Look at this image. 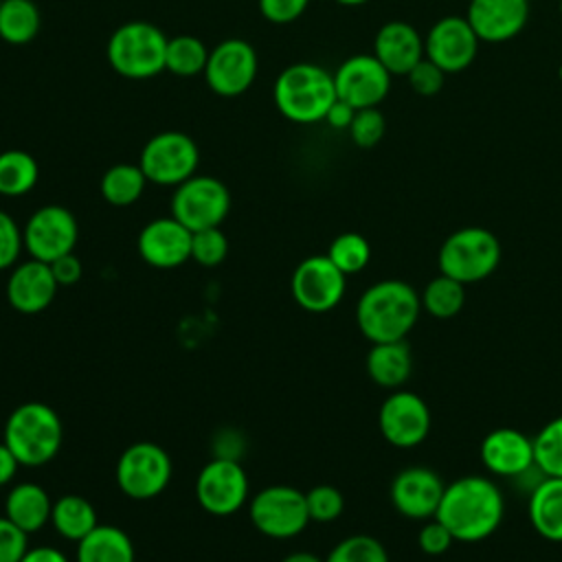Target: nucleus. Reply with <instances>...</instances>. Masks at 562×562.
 <instances>
[{
	"instance_id": "obj_10",
	"label": "nucleus",
	"mask_w": 562,
	"mask_h": 562,
	"mask_svg": "<svg viewBox=\"0 0 562 562\" xmlns=\"http://www.w3.org/2000/svg\"><path fill=\"white\" fill-rule=\"evenodd\" d=\"M171 479V459L165 448L151 441L127 446L116 461V483L134 501L158 496Z\"/></svg>"
},
{
	"instance_id": "obj_1",
	"label": "nucleus",
	"mask_w": 562,
	"mask_h": 562,
	"mask_svg": "<svg viewBox=\"0 0 562 562\" xmlns=\"http://www.w3.org/2000/svg\"><path fill=\"white\" fill-rule=\"evenodd\" d=\"M503 509V494L490 479L461 476L446 485L435 518L457 542H481L498 529Z\"/></svg>"
},
{
	"instance_id": "obj_51",
	"label": "nucleus",
	"mask_w": 562,
	"mask_h": 562,
	"mask_svg": "<svg viewBox=\"0 0 562 562\" xmlns=\"http://www.w3.org/2000/svg\"><path fill=\"white\" fill-rule=\"evenodd\" d=\"M558 77L562 79V64H560V68H558Z\"/></svg>"
},
{
	"instance_id": "obj_49",
	"label": "nucleus",
	"mask_w": 562,
	"mask_h": 562,
	"mask_svg": "<svg viewBox=\"0 0 562 562\" xmlns=\"http://www.w3.org/2000/svg\"><path fill=\"white\" fill-rule=\"evenodd\" d=\"M281 562H325V560H321L316 553H312V551H294V553H290V555H285Z\"/></svg>"
},
{
	"instance_id": "obj_15",
	"label": "nucleus",
	"mask_w": 562,
	"mask_h": 562,
	"mask_svg": "<svg viewBox=\"0 0 562 562\" xmlns=\"http://www.w3.org/2000/svg\"><path fill=\"white\" fill-rule=\"evenodd\" d=\"M257 77V53L239 37L220 42L209 50L204 66V79L209 88L220 97H237L246 92Z\"/></svg>"
},
{
	"instance_id": "obj_48",
	"label": "nucleus",
	"mask_w": 562,
	"mask_h": 562,
	"mask_svg": "<svg viewBox=\"0 0 562 562\" xmlns=\"http://www.w3.org/2000/svg\"><path fill=\"white\" fill-rule=\"evenodd\" d=\"M20 562H68V558L59 549L42 544V547L26 549V553L22 555Z\"/></svg>"
},
{
	"instance_id": "obj_28",
	"label": "nucleus",
	"mask_w": 562,
	"mask_h": 562,
	"mask_svg": "<svg viewBox=\"0 0 562 562\" xmlns=\"http://www.w3.org/2000/svg\"><path fill=\"white\" fill-rule=\"evenodd\" d=\"M50 522L55 531L70 542H79L99 525L97 509L88 498L79 494H64L57 501H53Z\"/></svg>"
},
{
	"instance_id": "obj_32",
	"label": "nucleus",
	"mask_w": 562,
	"mask_h": 562,
	"mask_svg": "<svg viewBox=\"0 0 562 562\" xmlns=\"http://www.w3.org/2000/svg\"><path fill=\"white\" fill-rule=\"evenodd\" d=\"M209 59L206 44L195 35H173L167 40L165 70L178 77H195L204 72Z\"/></svg>"
},
{
	"instance_id": "obj_37",
	"label": "nucleus",
	"mask_w": 562,
	"mask_h": 562,
	"mask_svg": "<svg viewBox=\"0 0 562 562\" xmlns=\"http://www.w3.org/2000/svg\"><path fill=\"white\" fill-rule=\"evenodd\" d=\"M226 255H228V239L220 231V226L202 228L191 235V259L195 263L211 268L222 263Z\"/></svg>"
},
{
	"instance_id": "obj_38",
	"label": "nucleus",
	"mask_w": 562,
	"mask_h": 562,
	"mask_svg": "<svg viewBox=\"0 0 562 562\" xmlns=\"http://www.w3.org/2000/svg\"><path fill=\"white\" fill-rule=\"evenodd\" d=\"M305 503H307L310 520H314V522H331L345 509V498H342L340 490H336L334 485H325V483L314 485L305 494Z\"/></svg>"
},
{
	"instance_id": "obj_16",
	"label": "nucleus",
	"mask_w": 562,
	"mask_h": 562,
	"mask_svg": "<svg viewBox=\"0 0 562 562\" xmlns=\"http://www.w3.org/2000/svg\"><path fill=\"white\" fill-rule=\"evenodd\" d=\"M481 40L465 15H446L437 20L424 37V57L437 64L446 75L465 70L479 53Z\"/></svg>"
},
{
	"instance_id": "obj_35",
	"label": "nucleus",
	"mask_w": 562,
	"mask_h": 562,
	"mask_svg": "<svg viewBox=\"0 0 562 562\" xmlns=\"http://www.w3.org/2000/svg\"><path fill=\"white\" fill-rule=\"evenodd\" d=\"M327 257L342 274H356L369 263L371 246L360 233H340L329 244Z\"/></svg>"
},
{
	"instance_id": "obj_29",
	"label": "nucleus",
	"mask_w": 562,
	"mask_h": 562,
	"mask_svg": "<svg viewBox=\"0 0 562 562\" xmlns=\"http://www.w3.org/2000/svg\"><path fill=\"white\" fill-rule=\"evenodd\" d=\"M42 24L40 9L33 0H2L0 2V37L9 44L31 42Z\"/></svg>"
},
{
	"instance_id": "obj_20",
	"label": "nucleus",
	"mask_w": 562,
	"mask_h": 562,
	"mask_svg": "<svg viewBox=\"0 0 562 562\" xmlns=\"http://www.w3.org/2000/svg\"><path fill=\"white\" fill-rule=\"evenodd\" d=\"M529 18L527 0H470L465 20L476 37L487 44H501L516 37Z\"/></svg>"
},
{
	"instance_id": "obj_13",
	"label": "nucleus",
	"mask_w": 562,
	"mask_h": 562,
	"mask_svg": "<svg viewBox=\"0 0 562 562\" xmlns=\"http://www.w3.org/2000/svg\"><path fill=\"white\" fill-rule=\"evenodd\" d=\"M345 279L347 274L327 255H312L294 268L290 290L299 307L312 314H325L340 303L347 285Z\"/></svg>"
},
{
	"instance_id": "obj_54",
	"label": "nucleus",
	"mask_w": 562,
	"mask_h": 562,
	"mask_svg": "<svg viewBox=\"0 0 562 562\" xmlns=\"http://www.w3.org/2000/svg\"><path fill=\"white\" fill-rule=\"evenodd\" d=\"M0 2H2V0H0Z\"/></svg>"
},
{
	"instance_id": "obj_24",
	"label": "nucleus",
	"mask_w": 562,
	"mask_h": 562,
	"mask_svg": "<svg viewBox=\"0 0 562 562\" xmlns=\"http://www.w3.org/2000/svg\"><path fill=\"white\" fill-rule=\"evenodd\" d=\"M50 509L53 501L37 483L13 485L4 501V516L24 533L40 531L46 522H50Z\"/></svg>"
},
{
	"instance_id": "obj_42",
	"label": "nucleus",
	"mask_w": 562,
	"mask_h": 562,
	"mask_svg": "<svg viewBox=\"0 0 562 562\" xmlns=\"http://www.w3.org/2000/svg\"><path fill=\"white\" fill-rule=\"evenodd\" d=\"M29 549V533L0 516V562H20Z\"/></svg>"
},
{
	"instance_id": "obj_22",
	"label": "nucleus",
	"mask_w": 562,
	"mask_h": 562,
	"mask_svg": "<svg viewBox=\"0 0 562 562\" xmlns=\"http://www.w3.org/2000/svg\"><path fill=\"white\" fill-rule=\"evenodd\" d=\"M373 55L393 77H406L411 68L424 57V37L413 24L391 20L375 33Z\"/></svg>"
},
{
	"instance_id": "obj_33",
	"label": "nucleus",
	"mask_w": 562,
	"mask_h": 562,
	"mask_svg": "<svg viewBox=\"0 0 562 562\" xmlns=\"http://www.w3.org/2000/svg\"><path fill=\"white\" fill-rule=\"evenodd\" d=\"M465 303V290L463 283L448 274L435 277L422 294V305L424 310L435 316V318H452L459 314V310Z\"/></svg>"
},
{
	"instance_id": "obj_3",
	"label": "nucleus",
	"mask_w": 562,
	"mask_h": 562,
	"mask_svg": "<svg viewBox=\"0 0 562 562\" xmlns=\"http://www.w3.org/2000/svg\"><path fill=\"white\" fill-rule=\"evenodd\" d=\"M274 103L294 123H318L325 119L336 97L334 75L316 64H292L274 81Z\"/></svg>"
},
{
	"instance_id": "obj_21",
	"label": "nucleus",
	"mask_w": 562,
	"mask_h": 562,
	"mask_svg": "<svg viewBox=\"0 0 562 562\" xmlns=\"http://www.w3.org/2000/svg\"><path fill=\"white\" fill-rule=\"evenodd\" d=\"M57 288L59 283L50 270V263L29 259L9 272L7 299L9 305L20 314H40L53 303Z\"/></svg>"
},
{
	"instance_id": "obj_43",
	"label": "nucleus",
	"mask_w": 562,
	"mask_h": 562,
	"mask_svg": "<svg viewBox=\"0 0 562 562\" xmlns=\"http://www.w3.org/2000/svg\"><path fill=\"white\" fill-rule=\"evenodd\" d=\"M452 542H454L452 533H450L448 527H446L441 520H437V518H432L430 522H426V525L419 529V533H417V544H419V549H422L426 555H441V553H446V551L452 547Z\"/></svg>"
},
{
	"instance_id": "obj_25",
	"label": "nucleus",
	"mask_w": 562,
	"mask_h": 562,
	"mask_svg": "<svg viewBox=\"0 0 562 562\" xmlns=\"http://www.w3.org/2000/svg\"><path fill=\"white\" fill-rule=\"evenodd\" d=\"M529 520L533 529L551 542H562V479L547 476L529 498Z\"/></svg>"
},
{
	"instance_id": "obj_7",
	"label": "nucleus",
	"mask_w": 562,
	"mask_h": 562,
	"mask_svg": "<svg viewBox=\"0 0 562 562\" xmlns=\"http://www.w3.org/2000/svg\"><path fill=\"white\" fill-rule=\"evenodd\" d=\"M248 514L257 531L277 540L299 536L310 522L305 494L290 485L259 490L248 503Z\"/></svg>"
},
{
	"instance_id": "obj_50",
	"label": "nucleus",
	"mask_w": 562,
	"mask_h": 562,
	"mask_svg": "<svg viewBox=\"0 0 562 562\" xmlns=\"http://www.w3.org/2000/svg\"><path fill=\"white\" fill-rule=\"evenodd\" d=\"M334 2H338V4H342V7H360V4H367V2H371V0H334Z\"/></svg>"
},
{
	"instance_id": "obj_27",
	"label": "nucleus",
	"mask_w": 562,
	"mask_h": 562,
	"mask_svg": "<svg viewBox=\"0 0 562 562\" xmlns=\"http://www.w3.org/2000/svg\"><path fill=\"white\" fill-rule=\"evenodd\" d=\"M77 562H134L132 538L114 525H97L77 542Z\"/></svg>"
},
{
	"instance_id": "obj_47",
	"label": "nucleus",
	"mask_w": 562,
	"mask_h": 562,
	"mask_svg": "<svg viewBox=\"0 0 562 562\" xmlns=\"http://www.w3.org/2000/svg\"><path fill=\"white\" fill-rule=\"evenodd\" d=\"M18 468H20V461L15 459L11 448L4 441H0V487L13 481Z\"/></svg>"
},
{
	"instance_id": "obj_5",
	"label": "nucleus",
	"mask_w": 562,
	"mask_h": 562,
	"mask_svg": "<svg viewBox=\"0 0 562 562\" xmlns=\"http://www.w3.org/2000/svg\"><path fill=\"white\" fill-rule=\"evenodd\" d=\"M167 35L143 20L121 24L108 40L110 66L127 79H149L165 70Z\"/></svg>"
},
{
	"instance_id": "obj_46",
	"label": "nucleus",
	"mask_w": 562,
	"mask_h": 562,
	"mask_svg": "<svg viewBox=\"0 0 562 562\" xmlns=\"http://www.w3.org/2000/svg\"><path fill=\"white\" fill-rule=\"evenodd\" d=\"M353 114H356V108H351L349 103L336 99V101L331 103V108L327 110V114H325L323 121H325L329 127H334V130H349V125H351V121H353Z\"/></svg>"
},
{
	"instance_id": "obj_6",
	"label": "nucleus",
	"mask_w": 562,
	"mask_h": 562,
	"mask_svg": "<svg viewBox=\"0 0 562 562\" xmlns=\"http://www.w3.org/2000/svg\"><path fill=\"white\" fill-rule=\"evenodd\" d=\"M501 261L496 235L481 226H465L446 237L439 248V270L459 283L487 279Z\"/></svg>"
},
{
	"instance_id": "obj_31",
	"label": "nucleus",
	"mask_w": 562,
	"mask_h": 562,
	"mask_svg": "<svg viewBox=\"0 0 562 562\" xmlns=\"http://www.w3.org/2000/svg\"><path fill=\"white\" fill-rule=\"evenodd\" d=\"M37 178L40 167L29 151L7 149L0 154V195H24L35 187Z\"/></svg>"
},
{
	"instance_id": "obj_36",
	"label": "nucleus",
	"mask_w": 562,
	"mask_h": 562,
	"mask_svg": "<svg viewBox=\"0 0 562 562\" xmlns=\"http://www.w3.org/2000/svg\"><path fill=\"white\" fill-rule=\"evenodd\" d=\"M325 562H389V553L373 536L356 533L340 540Z\"/></svg>"
},
{
	"instance_id": "obj_30",
	"label": "nucleus",
	"mask_w": 562,
	"mask_h": 562,
	"mask_svg": "<svg viewBox=\"0 0 562 562\" xmlns=\"http://www.w3.org/2000/svg\"><path fill=\"white\" fill-rule=\"evenodd\" d=\"M147 182L140 165L119 162L103 173L101 195L112 206H130L143 195Z\"/></svg>"
},
{
	"instance_id": "obj_4",
	"label": "nucleus",
	"mask_w": 562,
	"mask_h": 562,
	"mask_svg": "<svg viewBox=\"0 0 562 562\" xmlns=\"http://www.w3.org/2000/svg\"><path fill=\"white\" fill-rule=\"evenodd\" d=\"M61 439V419L44 402H26L13 408L7 417L2 437L20 465L26 468L48 463L59 452Z\"/></svg>"
},
{
	"instance_id": "obj_44",
	"label": "nucleus",
	"mask_w": 562,
	"mask_h": 562,
	"mask_svg": "<svg viewBox=\"0 0 562 562\" xmlns=\"http://www.w3.org/2000/svg\"><path fill=\"white\" fill-rule=\"evenodd\" d=\"M310 0H259V11L268 22L288 24L303 15Z\"/></svg>"
},
{
	"instance_id": "obj_23",
	"label": "nucleus",
	"mask_w": 562,
	"mask_h": 562,
	"mask_svg": "<svg viewBox=\"0 0 562 562\" xmlns=\"http://www.w3.org/2000/svg\"><path fill=\"white\" fill-rule=\"evenodd\" d=\"M483 465L498 476L525 474L533 461V439L516 428H496L481 443Z\"/></svg>"
},
{
	"instance_id": "obj_40",
	"label": "nucleus",
	"mask_w": 562,
	"mask_h": 562,
	"mask_svg": "<svg viewBox=\"0 0 562 562\" xmlns=\"http://www.w3.org/2000/svg\"><path fill=\"white\" fill-rule=\"evenodd\" d=\"M406 79H408V86L413 88L415 94H419V97H435L443 88L446 72L437 64H432L428 57H422L411 68Z\"/></svg>"
},
{
	"instance_id": "obj_9",
	"label": "nucleus",
	"mask_w": 562,
	"mask_h": 562,
	"mask_svg": "<svg viewBox=\"0 0 562 562\" xmlns=\"http://www.w3.org/2000/svg\"><path fill=\"white\" fill-rule=\"evenodd\" d=\"M200 151L184 132H160L151 136L140 151V169L145 178L160 187H178L198 169Z\"/></svg>"
},
{
	"instance_id": "obj_53",
	"label": "nucleus",
	"mask_w": 562,
	"mask_h": 562,
	"mask_svg": "<svg viewBox=\"0 0 562 562\" xmlns=\"http://www.w3.org/2000/svg\"><path fill=\"white\" fill-rule=\"evenodd\" d=\"M527 2H531V0H527Z\"/></svg>"
},
{
	"instance_id": "obj_2",
	"label": "nucleus",
	"mask_w": 562,
	"mask_h": 562,
	"mask_svg": "<svg viewBox=\"0 0 562 562\" xmlns=\"http://www.w3.org/2000/svg\"><path fill=\"white\" fill-rule=\"evenodd\" d=\"M422 310V299L413 285L386 279L362 292L356 305V323L362 336L371 342L404 340L415 327Z\"/></svg>"
},
{
	"instance_id": "obj_17",
	"label": "nucleus",
	"mask_w": 562,
	"mask_h": 562,
	"mask_svg": "<svg viewBox=\"0 0 562 562\" xmlns=\"http://www.w3.org/2000/svg\"><path fill=\"white\" fill-rule=\"evenodd\" d=\"M378 426L389 443L413 448L422 443L430 430V411L417 393L395 391L382 402Z\"/></svg>"
},
{
	"instance_id": "obj_52",
	"label": "nucleus",
	"mask_w": 562,
	"mask_h": 562,
	"mask_svg": "<svg viewBox=\"0 0 562 562\" xmlns=\"http://www.w3.org/2000/svg\"><path fill=\"white\" fill-rule=\"evenodd\" d=\"M560 13H562V0H560Z\"/></svg>"
},
{
	"instance_id": "obj_39",
	"label": "nucleus",
	"mask_w": 562,
	"mask_h": 562,
	"mask_svg": "<svg viewBox=\"0 0 562 562\" xmlns=\"http://www.w3.org/2000/svg\"><path fill=\"white\" fill-rule=\"evenodd\" d=\"M347 132L358 147H373L382 140L386 132V119L378 108H362L356 110Z\"/></svg>"
},
{
	"instance_id": "obj_18",
	"label": "nucleus",
	"mask_w": 562,
	"mask_h": 562,
	"mask_svg": "<svg viewBox=\"0 0 562 562\" xmlns=\"http://www.w3.org/2000/svg\"><path fill=\"white\" fill-rule=\"evenodd\" d=\"M443 481L437 472L415 465L402 470L391 483V501L395 509L413 520L435 518L443 496Z\"/></svg>"
},
{
	"instance_id": "obj_14",
	"label": "nucleus",
	"mask_w": 562,
	"mask_h": 562,
	"mask_svg": "<svg viewBox=\"0 0 562 562\" xmlns=\"http://www.w3.org/2000/svg\"><path fill=\"white\" fill-rule=\"evenodd\" d=\"M391 77L375 55H351L334 72L336 97L356 110L378 108L391 90Z\"/></svg>"
},
{
	"instance_id": "obj_45",
	"label": "nucleus",
	"mask_w": 562,
	"mask_h": 562,
	"mask_svg": "<svg viewBox=\"0 0 562 562\" xmlns=\"http://www.w3.org/2000/svg\"><path fill=\"white\" fill-rule=\"evenodd\" d=\"M50 270H53V274H55V279H57L59 285H72V283H77V281L81 279V272H83L81 261H79V257H77L75 252H68V255L55 259V261L50 263Z\"/></svg>"
},
{
	"instance_id": "obj_19",
	"label": "nucleus",
	"mask_w": 562,
	"mask_h": 562,
	"mask_svg": "<svg viewBox=\"0 0 562 562\" xmlns=\"http://www.w3.org/2000/svg\"><path fill=\"white\" fill-rule=\"evenodd\" d=\"M191 235L176 217H156L138 233V255L154 268H178L191 259Z\"/></svg>"
},
{
	"instance_id": "obj_11",
	"label": "nucleus",
	"mask_w": 562,
	"mask_h": 562,
	"mask_svg": "<svg viewBox=\"0 0 562 562\" xmlns=\"http://www.w3.org/2000/svg\"><path fill=\"white\" fill-rule=\"evenodd\" d=\"M195 498L213 516H231L248 501V476L237 459L213 457L195 479Z\"/></svg>"
},
{
	"instance_id": "obj_12",
	"label": "nucleus",
	"mask_w": 562,
	"mask_h": 562,
	"mask_svg": "<svg viewBox=\"0 0 562 562\" xmlns=\"http://www.w3.org/2000/svg\"><path fill=\"white\" fill-rule=\"evenodd\" d=\"M24 248L31 259L53 263L77 246L79 226L75 215L59 204L40 206L22 228Z\"/></svg>"
},
{
	"instance_id": "obj_26",
	"label": "nucleus",
	"mask_w": 562,
	"mask_h": 562,
	"mask_svg": "<svg viewBox=\"0 0 562 562\" xmlns=\"http://www.w3.org/2000/svg\"><path fill=\"white\" fill-rule=\"evenodd\" d=\"M411 369H413V358L404 340L373 342V347L367 353L369 378L384 389L402 386L408 380Z\"/></svg>"
},
{
	"instance_id": "obj_34",
	"label": "nucleus",
	"mask_w": 562,
	"mask_h": 562,
	"mask_svg": "<svg viewBox=\"0 0 562 562\" xmlns=\"http://www.w3.org/2000/svg\"><path fill=\"white\" fill-rule=\"evenodd\" d=\"M533 461L544 476L562 479V417L544 424L533 437Z\"/></svg>"
},
{
	"instance_id": "obj_8",
	"label": "nucleus",
	"mask_w": 562,
	"mask_h": 562,
	"mask_svg": "<svg viewBox=\"0 0 562 562\" xmlns=\"http://www.w3.org/2000/svg\"><path fill=\"white\" fill-rule=\"evenodd\" d=\"M231 211V193L213 176H191L176 187L171 198V217L191 233L220 226Z\"/></svg>"
},
{
	"instance_id": "obj_41",
	"label": "nucleus",
	"mask_w": 562,
	"mask_h": 562,
	"mask_svg": "<svg viewBox=\"0 0 562 562\" xmlns=\"http://www.w3.org/2000/svg\"><path fill=\"white\" fill-rule=\"evenodd\" d=\"M24 248V235L18 222L0 209V270H9L15 266L20 252Z\"/></svg>"
}]
</instances>
